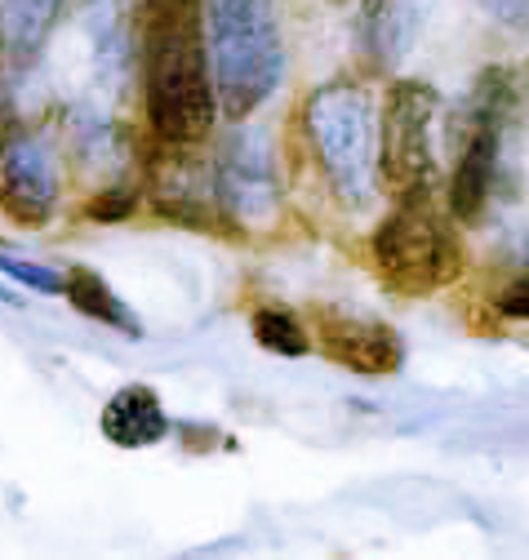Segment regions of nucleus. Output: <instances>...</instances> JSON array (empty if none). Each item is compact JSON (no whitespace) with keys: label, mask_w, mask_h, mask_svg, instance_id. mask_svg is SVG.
I'll use <instances>...</instances> for the list:
<instances>
[{"label":"nucleus","mask_w":529,"mask_h":560,"mask_svg":"<svg viewBox=\"0 0 529 560\" xmlns=\"http://www.w3.org/2000/svg\"><path fill=\"white\" fill-rule=\"evenodd\" d=\"M139 67L152 133L169 148L201 143L223 112L201 0H143Z\"/></svg>","instance_id":"obj_1"},{"label":"nucleus","mask_w":529,"mask_h":560,"mask_svg":"<svg viewBox=\"0 0 529 560\" xmlns=\"http://www.w3.org/2000/svg\"><path fill=\"white\" fill-rule=\"evenodd\" d=\"M223 116L245 120L281 90L285 45L277 0H201Z\"/></svg>","instance_id":"obj_2"},{"label":"nucleus","mask_w":529,"mask_h":560,"mask_svg":"<svg viewBox=\"0 0 529 560\" xmlns=\"http://www.w3.org/2000/svg\"><path fill=\"white\" fill-rule=\"evenodd\" d=\"M303 125L334 196L352 209L369 205L378 187V116L369 94L343 81L325 85L307 98Z\"/></svg>","instance_id":"obj_3"},{"label":"nucleus","mask_w":529,"mask_h":560,"mask_svg":"<svg viewBox=\"0 0 529 560\" xmlns=\"http://www.w3.org/2000/svg\"><path fill=\"white\" fill-rule=\"evenodd\" d=\"M374 262L391 290L432 294L462 271V241L449 219L427 205V196H410L396 200V209L374 228Z\"/></svg>","instance_id":"obj_4"},{"label":"nucleus","mask_w":529,"mask_h":560,"mask_svg":"<svg viewBox=\"0 0 529 560\" xmlns=\"http://www.w3.org/2000/svg\"><path fill=\"white\" fill-rule=\"evenodd\" d=\"M436 90L423 81H396L378 112V187L396 200L432 196L436 156H432V120Z\"/></svg>","instance_id":"obj_5"},{"label":"nucleus","mask_w":529,"mask_h":560,"mask_svg":"<svg viewBox=\"0 0 529 560\" xmlns=\"http://www.w3.org/2000/svg\"><path fill=\"white\" fill-rule=\"evenodd\" d=\"M507 103H512V85L503 72H485L468 98V125H462V148L449 178V214L458 223H481L490 209Z\"/></svg>","instance_id":"obj_6"},{"label":"nucleus","mask_w":529,"mask_h":560,"mask_svg":"<svg viewBox=\"0 0 529 560\" xmlns=\"http://www.w3.org/2000/svg\"><path fill=\"white\" fill-rule=\"evenodd\" d=\"M214 205L236 228H268L281 205V170L272 133L262 125H240L227 133L214 161Z\"/></svg>","instance_id":"obj_7"},{"label":"nucleus","mask_w":529,"mask_h":560,"mask_svg":"<svg viewBox=\"0 0 529 560\" xmlns=\"http://www.w3.org/2000/svg\"><path fill=\"white\" fill-rule=\"evenodd\" d=\"M311 342L329 361H339L343 370L365 374V378H387L405 361L401 334H396L391 325L365 320V316H348V312H334V307H316Z\"/></svg>","instance_id":"obj_8"},{"label":"nucleus","mask_w":529,"mask_h":560,"mask_svg":"<svg viewBox=\"0 0 529 560\" xmlns=\"http://www.w3.org/2000/svg\"><path fill=\"white\" fill-rule=\"evenodd\" d=\"M0 209L23 228H45L54 219L58 170L36 133H14L0 148Z\"/></svg>","instance_id":"obj_9"},{"label":"nucleus","mask_w":529,"mask_h":560,"mask_svg":"<svg viewBox=\"0 0 529 560\" xmlns=\"http://www.w3.org/2000/svg\"><path fill=\"white\" fill-rule=\"evenodd\" d=\"M98 428L120 450H152V445H161L169 436V413H165V405H161V396L152 387L134 383V387H120L103 405Z\"/></svg>","instance_id":"obj_10"},{"label":"nucleus","mask_w":529,"mask_h":560,"mask_svg":"<svg viewBox=\"0 0 529 560\" xmlns=\"http://www.w3.org/2000/svg\"><path fill=\"white\" fill-rule=\"evenodd\" d=\"M62 299H68L81 316L98 320V325H111V329H120L129 338H143V320L134 316V307H129L94 267H68V285H62Z\"/></svg>","instance_id":"obj_11"},{"label":"nucleus","mask_w":529,"mask_h":560,"mask_svg":"<svg viewBox=\"0 0 529 560\" xmlns=\"http://www.w3.org/2000/svg\"><path fill=\"white\" fill-rule=\"evenodd\" d=\"M5 5V40H10V58L14 62H32L45 40L58 27L62 0H0Z\"/></svg>","instance_id":"obj_12"},{"label":"nucleus","mask_w":529,"mask_h":560,"mask_svg":"<svg viewBox=\"0 0 529 560\" xmlns=\"http://www.w3.org/2000/svg\"><path fill=\"white\" fill-rule=\"evenodd\" d=\"M249 334L262 352H277V357H307L311 352V334L285 307H258L249 316Z\"/></svg>","instance_id":"obj_13"},{"label":"nucleus","mask_w":529,"mask_h":560,"mask_svg":"<svg viewBox=\"0 0 529 560\" xmlns=\"http://www.w3.org/2000/svg\"><path fill=\"white\" fill-rule=\"evenodd\" d=\"M0 271L32 294H62V285H68V271H54V267L19 258V254H0Z\"/></svg>","instance_id":"obj_14"},{"label":"nucleus","mask_w":529,"mask_h":560,"mask_svg":"<svg viewBox=\"0 0 529 560\" xmlns=\"http://www.w3.org/2000/svg\"><path fill=\"white\" fill-rule=\"evenodd\" d=\"M498 312H503L507 320H529V258H525V267L503 285V294H498Z\"/></svg>","instance_id":"obj_15"},{"label":"nucleus","mask_w":529,"mask_h":560,"mask_svg":"<svg viewBox=\"0 0 529 560\" xmlns=\"http://www.w3.org/2000/svg\"><path fill=\"white\" fill-rule=\"evenodd\" d=\"M129 214H134V191L129 187H107L90 205V219H98V223H116V219H129Z\"/></svg>","instance_id":"obj_16"},{"label":"nucleus","mask_w":529,"mask_h":560,"mask_svg":"<svg viewBox=\"0 0 529 560\" xmlns=\"http://www.w3.org/2000/svg\"><path fill=\"white\" fill-rule=\"evenodd\" d=\"M477 5H481L498 27L529 32V0H477Z\"/></svg>","instance_id":"obj_17"},{"label":"nucleus","mask_w":529,"mask_h":560,"mask_svg":"<svg viewBox=\"0 0 529 560\" xmlns=\"http://www.w3.org/2000/svg\"><path fill=\"white\" fill-rule=\"evenodd\" d=\"M0 307H23V299H19L14 290H5V285H0Z\"/></svg>","instance_id":"obj_18"},{"label":"nucleus","mask_w":529,"mask_h":560,"mask_svg":"<svg viewBox=\"0 0 529 560\" xmlns=\"http://www.w3.org/2000/svg\"><path fill=\"white\" fill-rule=\"evenodd\" d=\"M383 5H387V0H365V19H374Z\"/></svg>","instance_id":"obj_19"},{"label":"nucleus","mask_w":529,"mask_h":560,"mask_svg":"<svg viewBox=\"0 0 529 560\" xmlns=\"http://www.w3.org/2000/svg\"><path fill=\"white\" fill-rule=\"evenodd\" d=\"M0 49H10V40H5V5H0Z\"/></svg>","instance_id":"obj_20"}]
</instances>
